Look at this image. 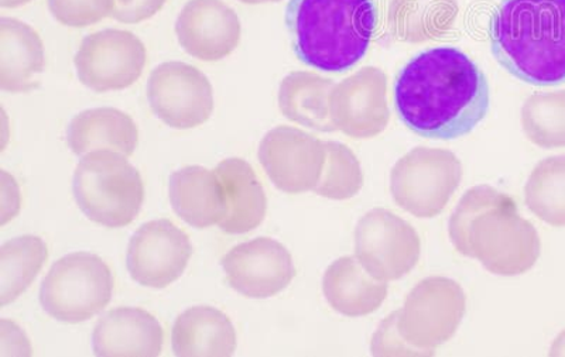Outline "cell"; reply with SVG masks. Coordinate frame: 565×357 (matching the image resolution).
I'll return each mask as SVG.
<instances>
[{
  "mask_svg": "<svg viewBox=\"0 0 565 357\" xmlns=\"http://www.w3.org/2000/svg\"><path fill=\"white\" fill-rule=\"evenodd\" d=\"M292 52L324 73H345L365 57L377 28L373 0H289Z\"/></svg>",
  "mask_w": 565,
  "mask_h": 357,
  "instance_id": "cell-4",
  "label": "cell"
},
{
  "mask_svg": "<svg viewBox=\"0 0 565 357\" xmlns=\"http://www.w3.org/2000/svg\"><path fill=\"white\" fill-rule=\"evenodd\" d=\"M324 171L315 193L328 199L345 201L360 194L363 175L360 163L345 145L326 144Z\"/></svg>",
  "mask_w": 565,
  "mask_h": 357,
  "instance_id": "cell-28",
  "label": "cell"
},
{
  "mask_svg": "<svg viewBox=\"0 0 565 357\" xmlns=\"http://www.w3.org/2000/svg\"><path fill=\"white\" fill-rule=\"evenodd\" d=\"M169 197L174 213L196 229L220 225L228 215V197L215 170L190 165L171 174Z\"/></svg>",
  "mask_w": 565,
  "mask_h": 357,
  "instance_id": "cell-19",
  "label": "cell"
},
{
  "mask_svg": "<svg viewBox=\"0 0 565 357\" xmlns=\"http://www.w3.org/2000/svg\"><path fill=\"white\" fill-rule=\"evenodd\" d=\"M181 48L200 62L215 63L238 48L242 24L224 0H190L175 22Z\"/></svg>",
  "mask_w": 565,
  "mask_h": 357,
  "instance_id": "cell-15",
  "label": "cell"
},
{
  "mask_svg": "<svg viewBox=\"0 0 565 357\" xmlns=\"http://www.w3.org/2000/svg\"><path fill=\"white\" fill-rule=\"evenodd\" d=\"M262 2H270V0H260V3H262Z\"/></svg>",
  "mask_w": 565,
  "mask_h": 357,
  "instance_id": "cell-37",
  "label": "cell"
},
{
  "mask_svg": "<svg viewBox=\"0 0 565 357\" xmlns=\"http://www.w3.org/2000/svg\"><path fill=\"white\" fill-rule=\"evenodd\" d=\"M488 36L513 77L539 87L565 83V0H501Z\"/></svg>",
  "mask_w": 565,
  "mask_h": 357,
  "instance_id": "cell-3",
  "label": "cell"
},
{
  "mask_svg": "<svg viewBox=\"0 0 565 357\" xmlns=\"http://www.w3.org/2000/svg\"><path fill=\"white\" fill-rule=\"evenodd\" d=\"M168 0H114L110 18L125 24L146 22L166 7Z\"/></svg>",
  "mask_w": 565,
  "mask_h": 357,
  "instance_id": "cell-31",
  "label": "cell"
},
{
  "mask_svg": "<svg viewBox=\"0 0 565 357\" xmlns=\"http://www.w3.org/2000/svg\"><path fill=\"white\" fill-rule=\"evenodd\" d=\"M467 310L462 286L451 279H424L408 293L398 311V329L415 348L434 355L450 340Z\"/></svg>",
  "mask_w": 565,
  "mask_h": 357,
  "instance_id": "cell-8",
  "label": "cell"
},
{
  "mask_svg": "<svg viewBox=\"0 0 565 357\" xmlns=\"http://www.w3.org/2000/svg\"><path fill=\"white\" fill-rule=\"evenodd\" d=\"M216 174L224 184L228 197V215L218 225L222 232L242 235L252 232L264 223L267 199L254 167L242 159L222 160Z\"/></svg>",
  "mask_w": 565,
  "mask_h": 357,
  "instance_id": "cell-23",
  "label": "cell"
},
{
  "mask_svg": "<svg viewBox=\"0 0 565 357\" xmlns=\"http://www.w3.org/2000/svg\"><path fill=\"white\" fill-rule=\"evenodd\" d=\"M148 52L128 30L106 29L89 34L74 57L79 83L104 94L132 87L143 75Z\"/></svg>",
  "mask_w": 565,
  "mask_h": 357,
  "instance_id": "cell-10",
  "label": "cell"
},
{
  "mask_svg": "<svg viewBox=\"0 0 565 357\" xmlns=\"http://www.w3.org/2000/svg\"><path fill=\"white\" fill-rule=\"evenodd\" d=\"M44 69V43L38 30L19 19H0V89L9 94L38 89Z\"/></svg>",
  "mask_w": 565,
  "mask_h": 357,
  "instance_id": "cell-18",
  "label": "cell"
},
{
  "mask_svg": "<svg viewBox=\"0 0 565 357\" xmlns=\"http://www.w3.org/2000/svg\"><path fill=\"white\" fill-rule=\"evenodd\" d=\"M393 95L402 122L427 139L462 138L489 110L486 74L452 45H438L413 57L398 73Z\"/></svg>",
  "mask_w": 565,
  "mask_h": 357,
  "instance_id": "cell-1",
  "label": "cell"
},
{
  "mask_svg": "<svg viewBox=\"0 0 565 357\" xmlns=\"http://www.w3.org/2000/svg\"><path fill=\"white\" fill-rule=\"evenodd\" d=\"M332 119L345 133L355 138H371L387 122L385 78L376 69L367 68L347 79L332 95Z\"/></svg>",
  "mask_w": 565,
  "mask_h": 357,
  "instance_id": "cell-17",
  "label": "cell"
},
{
  "mask_svg": "<svg viewBox=\"0 0 565 357\" xmlns=\"http://www.w3.org/2000/svg\"><path fill=\"white\" fill-rule=\"evenodd\" d=\"M71 152L83 155L110 150L130 158L138 149L139 129L128 113L115 108L87 109L71 120L67 129Z\"/></svg>",
  "mask_w": 565,
  "mask_h": 357,
  "instance_id": "cell-20",
  "label": "cell"
},
{
  "mask_svg": "<svg viewBox=\"0 0 565 357\" xmlns=\"http://www.w3.org/2000/svg\"><path fill=\"white\" fill-rule=\"evenodd\" d=\"M74 198L93 223L125 228L134 223L145 201L141 175L126 155L98 150L83 155L75 167Z\"/></svg>",
  "mask_w": 565,
  "mask_h": 357,
  "instance_id": "cell-5",
  "label": "cell"
},
{
  "mask_svg": "<svg viewBox=\"0 0 565 357\" xmlns=\"http://www.w3.org/2000/svg\"><path fill=\"white\" fill-rule=\"evenodd\" d=\"M239 2L245 4H257L260 3V0H239Z\"/></svg>",
  "mask_w": 565,
  "mask_h": 357,
  "instance_id": "cell-36",
  "label": "cell"
},
{
  "mask_svg": "<svg viewBox=\"0 0 565 357\" xmlns=\"http://www.w3.org/2000/svg\"><path fill=\"white\" fill-rule=\"evenodd\" d=\"M331 83L317 75L296 73L282 79L279 105L286 118L318 130H331L326 98Z\"/></svg>",
  "mask_w": 565,
  "mask_h": 357,
  "instance_id": "cell-25",
  "label": "cell"
},
{
  "mask_svg": "<svg viewBox=\"0 0 565 357\" xmlns=\"http://www.w3.org/2000/svg\"><path fill=\"white\" fill-rule=\"evenodd\" d=\"M146 93L156 117L177 130L199 128L209 122L214 112L210 79L190 64L158 65L150 74Z\"/></svg>",
  "mask_w": 565,
  "mask_h": 357,
  "instance_id": "cell-11",
  "label": "cell"
},
{
  "mask_svg": "<svg viewBox=\"0 0 565 357\" xmlns=\"http://www.w3.org/2000/svg\"><path fill=\"white\" fill-rule=\"evenodd\" d=\"M372 356H433L415 348L403 338L398 329V311L382 321L371 342Z\"/></svg>",
  "mask_w": 565,
  "mask_h": 357,
  "instance_id": "cell-30",
  "label": "cell"
},
{
  "mask_svg": "<svg viewBox=\"0 0 565 357\" xmlns=\"http://www.w3.org/2000/svg\"><path fill=\"white\" fill-rule=\"evenodd\" d=\"M114 0H49L50 13L67 28L94 26L110 18Z\"/></svg>",
  "mask_w": 565,
  "mask_h": 357,
  "instance_id": "cell-29",
  "label": "cell"
},
{
  "mask_svg": "<svg viewBox=\"0 0 565 357\" xmlns=\"http://www.w3.org/2000/svg\"><path fill=\"white\" fill-rule=\"evenodd\" d=\"M327 149L300 130L280 126L259 145V161L267 177L286 194L315 191L324 171Z\"/></svg>",
  "mask_w": 565,
  "mask_h": 357,
  "instance_id": "cell-14",
  "label": "cell"
},
{
  "mask_svg": "<svg viewBox=\"0 0 565 357\" xmlns=\"http://www.w3.org/2000/svg\"><path fill=\"white\" fill-rule=\"evenodd\" d=\"M523 126L540 148H565V90L530 98L523 108Z\"/></svg>",
  "mask_w": 565,
  "mask_h": 357,
  "instance_id": "cell-27",
  "label": "cell"
},
{
  "mask_svg": "<svg viewBox=\"0 0 565 357\" xmlns=\"http://www.w3.org/2000/svg\"><path fill=\"white\" fill-rule=\"evenodd\" d=\"M0 355L32 356V344L22 329L9 320L0 321Z\"/></svg>",
  "mask_w": 565,
  "mask_h": 357,
  "instance_id": "cell-32",
  "label": "cell"
},
{
  "mask_svg": "<svg viewBox=\"0 0 565 357\" xmlns=\"http://www.w3.org/2000/svg\"><path fill=\"white\" fill-rule=\"evenodd\" d=\"M236 331L228 315L214 306L184 311L171 331V348L180 357H226L235 354Z\"/></svg>",
  "mask_w": 565,
  "mask_h": 357,
  "instance_id": "cell-22",
  "label": "cell"
},
{
  "mask_svg": "<svg viewBox=\"0 0 565 357\" xmlns=\"http://www.w3.org/2000/svg\"><path fill=\"white\" fill-rule=\"evenodd\" d=\"M420 236L401 216L376 208L362 216L355 228V258L377 280L396 281L416 268Z\"/></svg>",
  "mask_w": 565,
  "mask_h": 357,
  "instance_id": "cell-9",
  "label": "cell"
},
{
  "mask_svg": "<svg viewBox=\"0 0 565 357\" xmlns=\"http://www.w3.org/2000/svg\"><path fill=\"white\" fill-rule=\"evenodd\" d=\"M109 266L87 251L55 261L40 286V304L52 318L81 324L103 313L114 295Z\"/></svg>",
  "mask_w": 565,
  "mask_h": 357,
  "instance_id": "cell-6",
  "label": "cell"
},
{
  "mask_svg": "<svg viewBox=\"0 0 565 357\" xmlns=\"http://www.w3.org/2000/svg\"><path fill=\"white\" fill-rule=\"evenodd\" d=\"M193 256L189 235L169 219L141 225L129 241L126 266L141 286L166 289L184 274Z\"/></svg>",
  "mask_w": 565,
  "mask_h": 357,
  "instance_id": "cell-12",
  "label": "cell"
},
{
  "mask_svg": "<svg viewBox=\"0 0 565 357\" xmlns=\"http://www.w3.org/2000/svg\"><path fill=\"white\" fill-rule=\"evenodd\" d=\"M387 291L386 281L372 278L352 256L335 260L322 279L327 303L350 318L375 313L385 303Z\"/></svg>",
  "mask_w": 565,
  "mask_h": 357,
  "instance_id": "cell-21",
  "label": "cell"
},
{
  "mask_svg": "<svg viewBox=\"0 0 565 357\" xmlns=\"http://www.w3.org/2000/svg\"><path fill=\"white\" fill-rule=\"evenodd\" d=\"M164 331L158 318L140 309L120 306L95 325L93 349L97 356H160Z\"/></svg>",
  "mask_w": 565,
  "mask_h": 357,
  "instance_id": "cell-16",
  "label": "cell"
},
{
  "mask_svg": "<svg viewBox=\"0 0 565 357\" xmlns=\"http://www.w3.org/2000/svg\"><path fill=\"white\" fill-rule=\"evenodd\" d=\"M462 180L456 155L444 150L416 149L395 165L391 193L395 203L416 218L443 213Z\"/></svg>",
  "mask_w": 565,
  "mask_h": 357,
  "instance_id": "cell-7",
  "label": "cell"
},
{
  "mask_svg": "<svg viewBox=\"0 0 565 357\" xmlns=\"http://www.w3.org/2000/svg\"><path fill=\"white\" fill-rule=\"evenodd\" d=\"M228 284L246 299H271L296 278L290 251L280 241L257 238L232 248L221 259Z\"/></svg>",
  "mask_w": 565,
  "mask_h": 357,
  "instance_id": "cell-13",
  "label": "cell"
},
{
  "mask_svg": "<svg viewBox=\"0 0 565 357\" xmlns=\"http://www.w3.org/2000/svg\"><path fill=\"white\" fill-rule=\"evenodd\" d=\"M550 356H565V329L559 334L556 340L553 342Z\"/></svg>",
  "mask_w": 565,
  "mask_h": 357,
  "instance_id": "cell-34",
  "label": "cell"
},
{
  "mask_svg": "<svg viewBox=\"0 0 565 357\" xmlns=\"http://www.w3.org/2000/svg\"><path fill=\"white\" fill-rule=\"evenodd\" d=\"M524 201L540 220L565 228V155L540 161L524 187Z\"/></svg>",
  "mask_w": 565,
  "mask_h": 357,
  "instance_id": "cell-26",
  "label": "cell"
},
{
  "mask_svg": "<svg viewBox=\"0 0 565 357\" xmlns=\"http://www.w3.org/2000/svg\"><path fill=\"white\" fill-rule=\"evenodd\" d=\"M454 248L477 259L489 273L513 278L527 273L542 253V240L518 205L501 191L478 185L467 191L448 225Z\"/></svg>",
  "mask_w": 565,
  "mask_h": 357,
  "instance_id": "cell-2",
  "label": "cell"
},
{
  "mask_svg": "<svg viewBox=\"0 0 565 357\" xmlns=\"http://www.w3.org/2000/svg\"><path fill=\"white\" fill-rule=\"evenodd\" d=\"M49 248L39 236H19L0 248V305L7 306L33 284L45 261Z\"/></svg>",
  "mask_w": 565,
  "mask_h": 357,
  "instance_id": "cell-24",
  "label": "cell"
},
{
  "mask_svg": "<svg viewBox=\"0 0 565 357\" xmlns=\"http://www.w3.org/2000/svg\"><path fill=\"white\" fill-rule=\"evenodd\" d=\"M30 2H32V0H0V7L3 9H17Z\"/></svg>",
  "mask_w": 565,
  "mask_h": 357,
  "instance_id": "cell-35",
  "label": "cell"
},
{
  "mask_svg": "<svg viewBox=\"0 0 565 357\" xmlns=\"http://www.w3.org/2000/svg\"><path fill=\"white\" fill-rule=\"evenodd\" d=\"M0 205H2V223L4 226L17 218L20 210V188L17 180L12 175L8 174L7 171L2 170V181H0Z\"/></svg>",
  "mask_w": 565,
  "mask_h": 357,
  "instance_id": "cell-33",
  "label": "cell"
}]
</instances>
